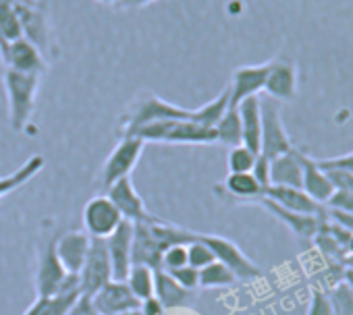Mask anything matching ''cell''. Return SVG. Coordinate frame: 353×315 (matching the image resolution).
Listing matches in <instances>:
<instances>
[{"instance_id": "cell-39", "label": "cell", "mask_w": 353, "mask_h": 315, "mask_svg": "<svg viewBox=\"0 0 353 315\" xmlns=\"http://www.w3.org/2000/svg\"><path fill=\"white\" fill-rule=\"evenodd\" d=\"M67 315H102V313L96 309V305H94L92 296H88V294H79V296H77V301L71 305V309H69V313H67Z\"/></svg>"}, {"instance_id": "cell-10", "label": "cell", "mask_w": 353, "mask_h": 315, "mask_svg": "<svg viewBox=\"0 0 353 315\" xmlns=\"http://www.w3.org/2000/svg\"><path fill=\"white\" fill-rule=\"evenodd\" d=\"M123 222V216L106 195L92 197L83 208V228L90 239H108Z\"/></svg>"}, {"instance_id": "cell-38", "label": "cell", "mask_w": 353, "mask_h": 315, "mask_svg": "<svg viewBox=\"0 0 353 315\" xmlns=\"http://www.w3.org/2000/svg\"><path fill=\"white\" fill-rule=\"evenodd\" d=\"M252 177L258 181V185L262 189L270 187V160L264 158L262 153H258L256 162H254V169H252Z\"/></svg>"}, {"instance_id": "cell-22", "label": "cell", "mask_w": 353, "mask_h": 315, "mask_svg": "<svg viewBox=\"0 0 353 315\" xmlns=\"http://www.w3.org/2000/svg\"><path fill=\"white\" fill-rule=\"evenodd\" d=\"M262 197L291 210L297 214H307V216H322L324 214V206L316 204L303 189H293V187H266Z\"/></svg>"}, {"instance_id": "cell-30", "label": "cell", "mask_w": 353, "mask_h": 315, "mask_svg": "<svg viewBox=\"0 0 353 315\" xmlns=\"http://www.w3.org/2000/svg\"><path fill=\"white\" fill-rule=\"evenodd\" d=\"M235 276L229 268H225L219 261H212L210 265L200 270V288H227L235 284Z\"/></svg>"}, {"instance_id": "cell-14", "label": "cell", "mask_w": 353, "mask_h": 315, "mask_svg": "<svg viewBox=\"0 0 353 315\" xmlns=\"http://www.w3.org/2000/svg\"><path fill=\"white\" fill-rule=\"evenodd\" d=\"M92 301L102 315H121V313L139 309V301L129 290L125 280L106 282L98 292L92 294Z\"/></svg>"}, {"instance_id": "cell-6", "label": "cell", "mask_w": 353, "mask_h": 315, "mask_svg": "<svg viewBox=\"0 0 353 315\" xmlns=\"http://www.w3.org/2000/svg\"><path fill=\"white\" fill-rule=\"evenodd\" d=\"M260 110H262V141H260V153L268 160L276 155L287 153L293 149V141L285 129L281 104L270 98H260Z\"/></svg>"}, {"instance_id": "cell-34", "label": "cell", "mask_w": 353, "mask_h": 315, "mask_svg": "<svg viewBox=\"0 0 353 315\" xmlns=\"http://www.w3.org/2000/svg\"><path fill=\"white\" fill-rule=\"evenodd\" d=\"M188 265V245H172L160 257V270L174 272Z\"/></svg>"}, {"instance_id": "cell-19", "label": "cell", "mask_w": 353, "mask_h": 315, "mask_svg": "<svg viewBox=\"0 0 353 315\" xmlns=\"http://www.w3.org/2000/svg\"><path fill=\"white\" fill-rule=\"evenodd\" d=\"M90 245H92V239L88 237L85 230L65 232L63 237H59L54 241L57 255H59L63 268L67 270V274H79V270L83 268L85 257L90 253Z\"/></svg>"}, {"instance_id": "cell-17", "label": "cell", "mask_w": 353, "mask_h": 315, "mask_svg": "<svg viewBox=\"0 0 353 315\" xmlns=\"http://www.w3.org/2000/svg\"><path fill=\"white\" fill-rule=\"evenodd\" d=\"M266 75H268V63L245 65V67L235 69L231 85H229L231 106H237V104H241L248 98L260 96V91H264Z\"/></svg>"}, {"instance_id": "cell-25", "label": "cell", "mask_w": 353, "mask_h": 315, "mask_svg": "<svg viewBox=\"0 0 353 315\" xmlns=\"http://www.w3.org/2000/svg\"><path fill=\"white\" fill-rule=\"evenodd\" d=\"M192 292L181 288L174 278L164 270H154V298L162 305L164 311L183 307L190 301Z\"/></svg>"}, {"instance_id": "cell-23", "label": "cell", "mask_w": 353, "mask_h": 315, "mask_svg": "<svg viewBox=\"0 0 353 315\" xmlns=\"http://www.w3.org/2000/svg\"><path fill=\"white\" fill-rule=\"evenodd\" d=\"M239 108V118H241V137L243 145L252 149L254 153H260V141H262V110H260V96L248 98Z\"/></svg>"}, {"instance_id": "cell-18", "label": "cell", "mask_w": 353, "mask_h": 315, "mask_svg": "<svg viewBox=\"0 0 353 315\" xmlns=\"http://www.w3.org/2000/svg\"><path fill=\"white\" fill-rule=\"evenodd\" d=\"M303 149L293 147L270 160V185L301 189L303 183Z\"/></svg>"}, {"instance_id": "cell-27", "label": "cell", "mask_w": 353, "mask_h": 315, "mask_svg": "<svg viewBox=\"0 0 353 315\" xmlns=\"http://www.w3.org/2000/svg\"><path fill=\"white\" fill-rule=\"evenodd\" d=\"M223 191L237 202H258L264 193V189L252 177V173L229 175L223 183Z\"/></svg>"}, {"instance_id": "cell-9", "label": "cell", "mask_w": 353, "mask_h": 315, "mask_svg": "<svg viewBox=\"0 0 353 315\" xmlns=\"http://www.w3.org/2000/svg\"><path fill=\"white\" fill-rule=\"evenodd\" d=\"M77 278H79L81 294H88V296H92L106 282L112 280V265H110V257H108L104 239H92L90 253H88L85 263L79 270Z\"/></svg>"}, {"instance_id": "cell-41", "label": "cell", "mask_w": 353, "mask_h": 315, "mask_svg": "<svg viewBox=\"0 0 353 315\" xmlns=\"http://www.w3.org/2000/svg\"><path fill=\"white\" fill-rule=\"evenodd\" d=\"M326 208H334V210H343L353 214V193L349 191H334L332 197L328 199Z\"/></svg>"}, {"instance_id": "cell-35", "label": "cell", "mask_w": 353, "mask_h": 315, "mask_svg": "<svg viewBox=\"0 0 353 315\" xmlns=\"http://www.w3.org/2000/svg\"><path fill=\"white\" fill-rule=\"evenodd\" d=\"M174 282L179 284L181 288H185L188 292H194L196 288H200V270L192 268V265H185V268H179L174 272H168Z\"/></svg>"}, {"instance_id": "cell-3", "label": "cell", "mask_w": 353, "mask_h": 315, "mask_svg": "<svg viewBox=\"0 0 353 315\" xmlns=\"http://www.w3.org/2000/svg\"><path fill=\"white\" fill-rule=\"evenodd\" d=\"M23 38L34 44L46 61L59 56V44L54 40V28L50 13L42 0H15Z\"/></svg>"}, {"instance_id": "cell-21", "label": "cell", "mask_w": 353, "mask_h": 315, "mask_svg": "<svg viewBox=\"0 0 353 315\" xmlns=\"http://www.w3.org/2000/svg\"><path fill=\"white\" fill-rule=\"evenodd\" d=\"M258 204L268 212L272 214L279 222H283L299 241H314L318 228H320V216H307V214H297V212H291L266 197H260Z\"/></svg>"}, {"instance_id": "cell-8", "label": "cell", "mask_w": 353, "mask_h": 315, "mask_svg": "<svg viewBox=\"0 0 353 315\" xmlns=\"http://www.w3.org/2000/svg\"><path fill=\"white\" fill-rule=\"evenodd\" d=\"M200 241H204L210 247L214 259L225 268H229L237 280H256L262 276V270L233 241L219 235H200Z\"/></svg>"}, {"instance_id": "cell-47", "label": "cell", "mask_w": 353, "mask_h": 315, "mask_svg": "<svg viewBox=\"0 0 353 315\" xmlns=\"http://www.w3.org/2000/svg\"><path fill=\"white\" fill-rule=\"evenodd\" d=\"M121 315H141V313H139V309H135V311H127V313H121Z\"/></svg>"}, {"instance_id": "cell-7", "label": "cell", "mask_w": 353, "mask_h": 315, "mask_svg": "<svg viewBox=\"0 0 353 315\" xmlns=\"http://www.w3.org/2000/svg\"><path fill=\"white\" fill-rule=\"evenodd\" d=\"M145 143L139 137L123 135L121 141L114 145V149L108 153L106 162L102 166V185L110 187L112 183L131 177L133 169L137 166L139 158L143 153Z\"/></svg>"}, {"instance_id": "cell-36", "label": "cell", "mask_w": 353, "mask_h": 315, "mask_svg": "<svg viewBox=\"0 0 353 315\" xmlns=\"http://www.w3.org/2000/svg\"><path fill=\"white\" fill-rule=\"evenodd\" d=\"M322 171H343L353 175V151L334 155V158H324V160H316Z\"/></svg>"}, {"instance_id": "cell-15", "label": "cell", "mask_w": 353, "mask_h": 315, "mask_svg": "<svg viewBox=\"0 0 353 315\" xmlns=\"http://www.w3.org/2000/svg\"><path fill=\"white\" fill-rule=\"evenodd\" d=\"M67 270L63 268L57 249H54V241H50L42 253H40V263H38V272H36V290L38 296H52L57 292H61L65 280H67Z\"/></svg>"}, {"instance_id": "cell-1", "label": "cell", "mask_w": 353, "mask_h": 315, "mask_svg": "<svg viewBox=\"0 0 353 315\" xmlns=\"http://www.w3.org/2000/svg\"><path fill=\"white\" fill-rule=\"evenodd\" d=\"M198 235L185 228H179L158 218L152 222L133 224V265H148L160 270L162 253L172 245H188Z\"/></svg>"}, {"instance_id": "cell-13", "label": "cell", "mask_w": 353, "mask_h": 315, "mask_svg": "<svg viewBox=\"0 0 353 315\" xmlns=\"http://www.w3.org/2000/svg\"><path fill=\"white\" fill-rule=\"evenodd\" d=\"M104 243L112 265V280H127L133 265V224L123 220Z\"/></svg>"}, {"instance_id": "cell-33", "label": "cell", "mask_w": 353, "mask_h": 315, "mask_svg": "<svg viewBox=\"0 0 353 315\" xmlns=\"http://www.w3.org/2000/svg\"><path fill=\"white\" fill-rule=\"evenodd\" d=\"M212 261H216L214 253L210 251V247L204 241H200V235L192 243H188V265L202 270V268L210 265Z\"/></svg>"}, {"instance_id": "cell-20", "label": "cell", "mask_w": 353, "mask_h": 315, "mask_svg": "<svg viewBox=\"0 0 353 315\" xmlns=\"http://www.w3.org/2000/svg\"><path fill=\"white\" fill-rule=\"evenodd\" d=\"M79 294V278L77 274H69L61 292L52 296H38L23 315H67Z\"/></svg>"}, {"instance_id": "cell-11", "label": "cell", "mask_w": 353, "mask_h": 315, "mask_svg": "<svg viewBox=\"0 0 353 315\" xmlns=\"http://www.w3.org/2000/svg\"><path fill=\"white\" fill-rule=\"evenodd\" d=\"M106 197L114 204V208L119 210V214L123 216L125 222L139 224V222H152V220H156L148 212L141 195L135 191V185H133L131 177L121 179V181L112 183L110 187H106Z\"/></svg>"}, {"instance_id": "cell-5", "label": "cell", "mask_w": 353, "mask_h": 315, "mask_svg": "<svg viewBox=\"0 0 353 315\" xmlns=\"http://www.w3.org/2000/svg\"><path fill=\"white\" fill-rule=\"evenodd\" d=\"M174 118H192L194 120V110L170 104L154 94H143L131 104V108L123 116L121 133L131 135L143 124L158 122V120H174Z\"/></svg>"}, {"instance_id": "cell-24", "label": "cell", "mask_w": 353, "mask_h": 315, "mask_svg": "<svg viewBox=\"0 0 353 315\" xmlns=\"http://www.w3.org/2000/svg\"><path fill=\"white\" fill-rule=\"evenodd\" d=\"M301 189L320 206H326L328 199L334 193V187L328 179V175L318 166V162L310 153H303V183Z\"/></svg>"}, {"instance_id": "cell-16", "label": "cell", "mask_w": 353, "mask_h": 315, "mask_svg": "<svg viewBox=\"0 0 353 315\" xmlns=\"http://www.w3.org/2000/svg\"><path fill=\"white\" fill-rule=\"evenodd\" d=\"M3 63H5V69H13V71L38 75V77H42L48 71V61L44 58V54L26 38L9 44Z\"/></svg>"}, {"instance_id": "cell-48", "label": "cell", "mask_w": 353, "mask_h": 315, "mask_svg": "<svg viewBox=\"0 0 353 315\" xmlns=\"http://www.w3.org/2000/svg\"><path fill=\"white\" fill-rule=\"evenodd\" d=\"M345 265H353V263H345Z\"/></svg>"}, {"instance_id": "cell-43", "label": "cell", "mask_w": 353, "mask_h": 315, "mask_svg": "<svg viewBox=\"0 0 353 315\" xmlns=\"http://www.w3.org/2000/svg\"><path fill=\"white\" fill-rule=\"evenodd\" d=\"M152 3H158V0H119L114 7L121 11H129V9H143Z\"/></svg>"}, {"instance_id": "cell-37", "label": "cell", "mask_w": 353, "mask_h": 315, "mask_svg": "<svg viewBox=\"0 0 353 315\" xmlns=\"http://www.w3.org/2000/svg\"><path fill=\"white\" fill-rule=\"evenodd\" d=\"M305 315H334L330 301L326 296V290H322L318 286L312 290V298H310V307H307Z\"/></svg>"}, {"instance_id": "cell-42", "label": "cell", "mask_w": 353, "mask_h": 315, "mask_svg": "<svg viewBox=\"0 0 353 315\" xmlns=\"http://www.w3.org/2000/svg\"><path fill=\"white\" fill-rule=\"evenodd\" d=\"M139 313L141 315H164V309L162 305L152 296V298H145L139 303Z\"/></svg>"}, {"instance_id": "cell-2", "label": "cell", "mask_w": 353, "mask_h": 315, "mask_svg": "<svg viewBox=\"0 0 353 315\" xmlns=\"http://www.w3.org/2000/svg\"><path fill=\"white\" fill-rule=\"evenodd\" d=\"M133 137H139L143 143H188V145H210L216 143V133L210 127H204L192 118L158 120L139 127Z\"/></svg>"}, {"instance_id": "cell-12", "label": "cell", "mask_w": 353, "mask_h": 315, "mask_svg": "<svg viewBox=\"0 0 353 315\" xmlns=\"http://www.w3.org/2000/svg\"><path fill=\"white\" fill-rule=\"evenodd\" d=\"M297 65L287 58L268 61V75L264 83L266 98L274 102H293L297 98Z\"/></svg>"}, {"instance_id": "cell-29", "label": "cell", "mask_w": 353, "mask_h": 315, "mask_svg": "<svg viewBox=\"0 0 353 315\" xmlns=\"http://www.w3.org/2000/svg\"><path fill=\"white\" fill-rule=\"evenodd\" d=\"M127 286L135 294V298L141 303L145 298L154 296V270L148 265H131L127 276Z\"/></svg>"}, {"instance_id": "cell-26", "label": "cell", "mask_w": 353, "mask_h": 315, "mask_svg": "<svg viewBox=\"0 0 353 315\" xmlns=\"http://www.w3.org/2000/svg\"><path fill=\"white\" fill-rule=\"evenodd\" d=\"M44 166H46L44 155L34 153V155L28 158V160L17 171H13L11 175L0 177V199H3L5 195H9V193H13V191H17L19 187L28 185L32 179H36L44 171Z\"/></svg>"}, {"instance_id": "cell-40", "label": "cell", "mask_w": 353, "mask_h": 315, "mask_svg": "<svg viewBox=\"0 0 353 315\" xmlns=\"http://www.w3.org/2000/svg\"><path fill=\"white\" fill-rule=\"evenodd\" d=\"M334 187V191H349L353 193V175L343 173V171H324Z\"/></svg>"}, {"instance_id": "cell-28", "label": "cell", "mask_w": 353, "mask_h": 315, "mask_svg": "<svg viewBox=\"0 0 353 315\" xmlns=\"http://www.w3.org/2000/svg\"><path fill=\"white\" fill-rule=\"evenodd\" d=\"M216 133V143L227 145L229 149L235 145H243V137H241V118H239V108L231 106L225 110V114L221 116V120L214 127Z\"/></svg>"}, {"instance_id": "cell-44", "label": "cell", "mask_w": 353, "mask_h": 315, "mask_svg": "<svg viewBox=\"0 0 353 315\" xmlns=\"http://www.w3.org/2000/svg\"><path fill=\"white\" fill-rule=\"evenodd\" d=\"M343 280H345V284L353 290V265H345V270H343Z\"/></svg>"}, {"instance_id": "cell-46", "label": "cell", "mask_w": 353, "mask_h": 315, "mask_svg": "<svg viewBox=\"0 0 353 315\" xmlns=\"http://www.w3.org/2000/svg\"><path fill=\"white\" fill-rule=\"evenodd\" d=\"M96 3H102V5H110V7H114L119 0H96Z\"/></svg>"}, {"instance_id": "cell-31", "label": "cell", "mask_w": 353, "mask_h": 315, "mask_svg": "<svg viewBox=\"0 0 353 315\" xmlns=\"http://www.w3.org/2000/svg\"><path fill=\"white\" fill-rule=\"evenodd\" d=\"M334 315H353V290L345 284V280L336 282L326 290Z\"/></svg>"}, {"instance_id": "cell-32", "label": "cell", "mask_w": 353, "mask_h": 315, "mask_svg": "<svg viewBox=\"0 0 353 315\" xmlns=\"http://www.w3.org/2000/svg\"><path fill=\"white\" fill-rule=\"evenodd\" d=\"M256 158H258V153H254V151L248 149L245 145H235V147H231V149H229V155H227L229 175L252 173Z\"/></svg>"}, {"instance_id": "cell-45", "label": "cell", "mask_w": 353, "mask_h": 315, "mask_svg": "<svg viewBox=\"0 0 353 315\" xmlns=\"http://www.w3.org/2000/svg\"><path fill=\"white\" fill-rule=\"evenodd\" d=\"M347 253H349V255H353V232H351L349 243H347Z\"/></svg>"}, {"instance_id": "cell-4", "label": "cell", "mask_w": 353, "mask_h": 315, "mask_svg": "<svg viewBox=\"0 0 353 315\" xmlns=\"http://www.w3.org/2000/svg\"><path fill=\"white\" fill-rule=\"evenodd\" d=\"M7 100H9V118H11V129L15 133L23 131L36 110V98L40 89V77L38 75H28L19 73L13 69H5L3 75Z\"/></svg>"}]
</instances>
